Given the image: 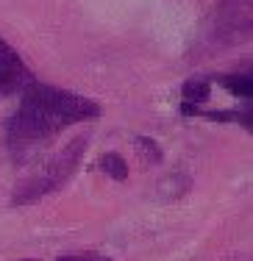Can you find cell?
I'll return each instance as SVG.
<instances>
[{
	"mask_svg": "<svg viewBox=\"0 0 253 261\" xmlns=\"http://www.w3.org/2000/svg\"><path fill=\"white\" fill-rule=\"evenodd\" d=\"M86 150V139H72L70 145L64 147L61 153H56L50 161H47L42 170H36L31 178H26L20 186H17V192L11 195V200L17 203V206H26V203H34L39 200V197L50 195V192H56L59 186H64L70 181V175L75 172L78 161H81Z\"/></svg>",
	"mask_w": 253,
	"mask_h": 261,
	"instance_id": "2",
	"label": "cell"
},
{
	"mask_svg": "<svg viewBox=\"0 0 253 261\" xmlns=\"http://www.w3.org/2000/svg\"><path fill=\"white\" fill-rule=\"evenodd\" d=\"M31 72L26 61L14 53V47L9 42L0 39V97H9L14 92H22L31 84Z\"/></svg>",
	"mask_w": 253,
	"mask_h": 261,
	"instance_id": "3",
	"label": "cell"
},
{
	"mask_svg": "<svg viewBox=\"0 0 253 261\" xmlns=\"http://www.w3.org/2000/svg\"><path fill=\"white\" fill-rule=\"evenodd\" d=\"M95 117H100V106L95 100L31 81L22 89L20 109L14 111V117L6 120V142L11 150L20 153L26 147H34L36 142L56 136L59 130L75 125V122L95 120Z\"/></svg>",
	"mask_w": 253,
	"mask_h": 261,
	"instance_id": "1",
	"label": "cell"
},
{
	"mask_svg": "<svg viewBox=\"0 0 253 261\" xmlns=\"http://www.w3.org/2000/svg\"><path fill=\"white\" fill-rule=\"evenodd\" d=\"M242 28V34L250 31V0H220L217 6V34L223 36L228 34L225 39L234 42L239 39L237 31Z\"/></svg>",
	"mask_w": 253,
	"mask_h": 261,
	"instance_id": "4",
	"label": "cell"
},
{
	"mask_svg": "<svg viewBox=\"0 0 253 261\" xmlns=\"http://www.w3.org/2000/svg\"><path fill=\"white\" fill-rule=\"evenodd\" d=\"M209 89H212V84L209 81H187L184 84V100H181V111L184 114H197V106L209 100Z\"/></svg>",
	"mask_w": 253,
	"mask_h": 261,
	"instance_id": "5",
	"label": "cell"
},
{
	"mask_svg": "<svg viewBox=\"0 0 253 261\" xmlns=\"http://www.w3.org/2000/svg\"><path fill=\"white\" fill-rule=\"evenodd\" d=\"M214 81H217L220 86H225L231 95L250 100V95H253V75H250V72H231V75H217Z\"/></svg>",
	"mask_w": 253,
	"mask_h": 261,
	"instance_id": "6",
	"label": "cell"
},
{
	"mask_svg": "<svg viewBox=\"0 0 253 261\" xmlns=\"http://www.w3.org/2000/svg\"><path fill=\"white\" fill-rule=\"evenodd\" d=\"M59 261H112V258L100 256V253H81V256H64Z\"/></svg>",
	"mask_w": 253,
	"mask_h": 261,
	"instance_id": "9",
	"label": "cell"
},
{
	"mask_svg": "<svg viewBox=\"0 0 253 261\" xmlns=\"http://www.w3.org/2000/svg\"><path fill=\"white\" fill-rule=\"evenodd\" d=\"M100 170L106 172V175H112L114 181H125V178H128L125 159H122L120 153H106V156L100 159Z\"/></svg>",
	"mask_w": 253,
	"mask_h": 261,
	"instance_id": "7",
	"label": "cell"
},
{
	"mask_svg": "<svg viewBox=\"0 0 253 261\" xmlns=\"http://www.w3.org/2000/svg\"><path fill=\"white\" fill-rule=\"evenodd\" d=\"M137 150L142 153V156H150V161L153 164H156L159 159H162V150H159V145L153 139H147V136H137Z\"/></svg>",
	"mask_w": 253,
	"mask_h": 261,
	"instance_id": "8",
	"label": "cell"
}]
</instances>
